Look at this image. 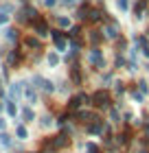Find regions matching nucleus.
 <instances>
[{"label": "nucleus", "instance_id": "19", "mask_svg": "<svg viewBox=\"0 0 149 153\" xmlns=\"http://www.w3.org/2000/svg\"><path fill=\"white\" fill-rule=\"evenodd\" d=\"M90 20H92V22H99V20H101V13H99V11H90V16H88Z\"/></svg>", "mask_w": 149, "mask_h": 153}, {"label": "nucleus", "instance_id": "20", "mask_svg": "<svg viewBox=\"0 0 149 153\" xmlns=\"http://www.w3.org/2000/svg\"><path fill=\"white\" fill-rule=\"evenodd\" d=\"M0 142H2L4 147H11V138L7 136V134H2V136H0Z\"/></svg>", "mask_w": 149, "mask_h": 153}, {"label": "nucleus", "instance_id": "5", "mask_svg": "<svg viewBox=\"0 0 149 153\" xmlns=\"http://www.w3.org/2000/svg\"><path fill=\"white\" fill-rule=\"evenodd\" d=\"M68 142H70V140H68L66 136H57V138H53V147H55V149H59V147H68Z\"/></svg>", "mask_w": 149, "mask_h": 153}, {"label": "nucleus", "instance_id": "23", "mask_svg": "<svg viewBox=\"0 0 149 153\" xmlns=\"http://www.w3.org/2000/svg\"><path fill=\"white\" fill-rule=\"evenodd\" d=\"M88 153H99V149L94 147V144H88Z\"/></svg>", "mask_w": 149, "mask_h": 153}, {"label": "nucleus", "instance_id": "30", "mask_svg": "<svg viewBox=\"0 0 149 153\" xmlns=\"http://www.w3.org/2000/svg\"><path fill=\"white\" fill-rule=\"evenodd\" d=\"M64 4H75V0H61Z\"/></svg>", "mask_w": 149, "mask_h": 153}, {"label": "nucleus", "instance_id": "7", "mask_svg": "<svg viewBox=\"0 0 149 153\" xmlns=\"http://www.w3.org/2000/svg\"><path fill=\"white\" fill-rule=\"evenodd\" d=\"M105 37H110V39H116L118 37V29H116L114 24H110L108 29H105Z\"/></svg>", "mask_w": 149, "mask_h": 153}, {"label": "nucleus", "instance_id": "31", "mask_svg": "<svg viewBox=\"0 0 149 153\" xmlns=\"http://www.w3.org/2000/svg\"><path fill=\"white\" fill-rule=\"evenodd\" d=\"M0 129H4V120H2V118H0Z\"/></svg>", "mask_w": 149, "mask_h": 153}, {"label": "nucleus", "instance_id": "24", "mask_svg": "<svg viewBox=\"0 0 149 153\" xmlns=\"http://www.w3.org/2000/svg\"><path fill=\"white\" fill-rule=\"evenodd\" d=\"M110 118H112V123H118V114H116V112H112Z\"/></svg>", "mask_w": 149, "mask_h": 153}, {"label": "nucleus", "instance_id": "17", "mask_svg": "<svg viewBox=\"0 0 149 153\" xmlns=\"http://www.w3.org/2000/svg\"><path fill=\"white\" fill-rule=\"evenodd\" d=\"M116 4H118L121 11H127V9H130V2H127V0H116Z\"/></svg>", "mask_w": 149, "mask_h": 153}, {"label": "nucleus", "instance_id": "3", "mask_svg": "<svg viewBox=\"0 0 149 153\" xmlns=\"http://www.w3.org/2000/svg\"><path fill=\"white\" fill-rule=\"evenodd\" d=\"M90 64H94V66H99V68L103 66V55H101L99 48H92V51H90Z\"/></svg>", "mask_w": 149, "mask_h": 153}, {"label": "nucleus", "instance_id": "18", "mask_svg": "<svg viewBox=\"0 0 149 153\" xmlns=\"http://www.w3.org/2000/svg\"><path fill=\"white\" fill-rule=\"evenodd\" d=\"M57 24L61 26V29H66V26H70V20L68 18H57Z\"/></svg>", "mask_w": 149, "mask_h": 153}, {"label": "nucleus", "instance_id": "12", "mask_svg": "<svg viewBox=\"0 0 149 153\" xmlns=\"http://www.w3.org/2000/svg\"><path fill=\"white\" fill-rule=\"evenodd\" d=\"M20 92H22V90H20V83H13V85L9 88V94L11 96H20Z\"/></svg>", "mask_w": 149, "mask_h": 153}, {"label": "nucleus", "instance_id": "4", "mask_svg": "<svg viewBox=\"0 0 149 153\" xmlns=\"http://www.w3.org/2000/svg\"><path fill=\"white\" fill-rule=\"evenodd\" d=\"M94 123H90V127H88V131L90 134H101V129H103V123H101V118H92Z\"/></svg>", "mask_w": 149, "mask_h": 153}, {"label": "nucleus", "instance_id": "2", "mask_svg": "<svg viewBox=\"0 0 149 153\" xmlns=\"http://www.w3.org/2000/svg\"><path fill=\"white\" fill-rule=\"evenodd\" d=\"M33 26H35V33H37L40 37H46L48 35V24L44 22V20H33Z\"/></svg>", "mask_w": 149, "mask_h": 153}, {"label": "nucleus", "instance_id": "13", "mask_svg": "<svg viewBox=\"0 0 149 153\" xmlns=\"http://www.w3.org/2000/svg\"><path fill=\"white\" fill-rule=\"evenodd\" d=\"M33 109L31 107H26V109H22V118H24V120H33Z\"/></svg>", "mask_w": 149, "mask_h": 153}, {"label": "nucleus", "instance_id": "27", "mask_svg": "<svg viewBox=\"0 0 149 153\" xmlns=\"http://www.w3.org/2000/svg\"><path fill=\"white\" fill-rule=\"evenodd\" d=\"M140 90H143V92H147V90H149V88H147V81H140Z\"/></svg>", "mask_w": 149, "mask_h": 153}, {"label": "nucleus", "instance_id": "22", "mask_svg": "<svg viewBox=\"0 0 149 153\" xmlns=\"http://www.w3.org/2000/svg\"><path fill=\"white\" fill-rule=\"evenodd\" d=\"M90 42H92V44H99V42H101V35H99V33H92V35H90Z\"/></svg>", "mask_w": 149, "mask_h": 153}, {"label": "nucleus", "instance_id": "25", "mask_svg": "<svg viewBox=\"0 0 149 153\" xmlns=\"http://www.w3.org/2000/svg\"><path fill=\"white\" fill-rule=\"evenodd\" d=\"M7 20H9V16H4V13H0V24H4Z\"/></svg>", "mask_w": 149, "mask_h": 153}, {"label": "nucleus", "instance_id": "10", "mask_svg": "<svg viewBox=\"0 0 149 153\" xmlns=\"http://www.w3.org/2000/svg\"><path fill=\"white\" fill-rule=\"evenodd\" d=\"M24 44L29 46V48H40V42L33 39V37H24Z\"/></svg>", "mask_w": 149, "mask_h": 153}, {"label": "nucleus", "instance_id": "14", "mask_svg": "<svg viewBox=\"0 0 149 153\" xmlns=\"http://www.w3.org/2000/svg\"><path fill=\"white\" fill-rule=\"evenodd\" d=\"M143 9H145V0H140L136 4V18H143Z\"/></svg>", "mask_w": 149, "mask_h": 153}, {"label": "nucleus", "instance_id": "9", "mask_svg": "<svg viewBox=\"0 0 149 153\" xmlns=\"http://www.w3.org/2000/svg\"><path fill=\"white\" fill-rule=\"evenodd\" d=\"M16 33H18L16 29H7V31H4V37H7V39H9V42H16V37H18V35H16Z\"/></svg>", "mask_w": 149, "mask_h": 153}, {"label": "nucleus", "instance_id": "8", "mask_svg": "<svg viewBox=\"0 0 149 153\" xmlns=\"http://www.w3.org/2000/svg\"><path fill=\"white\" fill-rule=\"evenodd\" d=\"M18 61H20V53H18V51H11V53H9V57H7V64L16 66Z\"/></svg>", "mask_w": 149, "mask_h": 153}, {"label": "nucleus", "instance_id": "26", "mask_svg": "<svg viewBox=\"0 0 149 153\" xmlns=\"http://www.w3.org/2000/svg\"><path fill=\"white\" fill-rule=\"evenodd\" d=\"M42 125H44V127H48V125H51V118H48V116H44V120H42Z\"/></svg>", "mask_w": 149, "mask_h": 153}, {"label": "nucleus", "instance_id": "28", "mask_svg": "<svg viewBox=\"0 0 149 153\" xmlns=\"http://www.w3.org/2000/svg\"><path fill=\"white\" fill-rule=\"evenodd\" d=\"M44 4H46V7H53V4H55V0H44Z\"/></svg>", "mask_w": 149, "mask_h": 153}, {"label": "nucleus", "instance_id": "21", "mask_svg": "<svg viewBox=\"0 0 149 153\" xmlns=\"http://www.w3.org/2000/svg\"><path fill=\"white\" fill-rule=\"evenodd\" d=\"M7 112H9V116H16V105H13L11 101L7 103Z\"/></svg>", "mask_w": 149, "mask_h": 153}, {"label": "nucleus", "instance_id": "29", "mask_svg": "<svg viewBox=\"0 0 149 153\" xmlns=\"http://www.w3.org/2000/svg\"><path fill=\"white\" fill-rule=\"evenodd\" d=\"M143 55H145V57H149V46H147V48H143Z\"/></svg>", "mask_w": 149, "mask_h": 153}, {"label": "nucleus", "instance_id": "32", "mask_svg": "<svg viewBox=\"0 0 149 153\" xmlns=\"http://www.w3.org/2000/svg\"><path fill=\"white\" fill-rule=\"evenodd\" d=\"M0 109H2V105H0Z\"/></svg>", "mask_w": 149, "mask_h": 153}, {"label": "nucleus", "instance_id": "15", "mask_svg": "<svg viewBox=\"0 0 149 153\" xmlns=\"http://www.w3.org/2000/svg\"><path fill=\"white\" fill-rule=\"evenodd\" d=\"M70 79H73V83H77V85H79V81H81L79 70H73V72H70Z\"/></svg>", "mask_w": 149, "mask_h": 153}, {"label": "nucleus", "instance_id": "1", "mask_svg": "<svg viewBox=\"0 0 149 153\" xmlns=\"http://www.w3.org/2000/svg\"><path fill=\"white\" fill-rule=\"evenodd\" d=\"M92 101H94L99 107H108V103H110V92H108V90H97V92L92 94Z\"/></svg>", "mask_w": 149, "mask_h": 153}, {"label": "nucleus", "instance_id": "11", "mask_svg": "<svg viewBox=\"0 0 149 153\" xmlns=\"http://www.w3.org/2000/svg\"><path fill=\"white\" fill-rule=\"evenodd\" d=\"M57 64H59V55L51 53V55H48V66H57Z\"/></svg>", "mask_w": 149, "mask_h": 153}, {"label": "nucleus", "instance_id": "6", "mask_svg": "<svg viewBox=\"0 0 149 153\" xmlns=\"http://www.w3.org/2000/svg\"><path fill=\"white\" fill-rule=\"evenodd\" d=\"M88 16H90V7H88V4H81L79 11H77V18H79V20H86Z\"/></svg>", "mask_w": 149, "mask_h": 153}, {"label": "nucleus", "instance_id": "16", "mask_svg": "<svg viewBox=\"0 0 149 153\" xmlns=\"http://www.w3.org/2000/svg\"><path fill=\"white\" fill-rule=\"evenodd\" d=\"M16 134H18V138H20V140H24V138H26V136H29V134H26V129L22 127V125H20V127L16 129Z\"/></svg>", "mask_w": 149, "mask_h": 153}]
</instances>
